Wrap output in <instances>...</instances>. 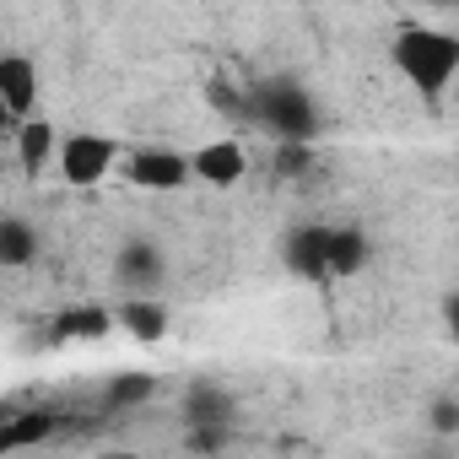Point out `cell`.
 I'll list each match as a JSON object with an SVG mask.
<instances>
[{
  "mask_svg": "<svg viewBox=\"0 0 459 459\" xmlns=\"http://www.w3.org/2000/svg\"><path fill=\"white\" fill-rule=\"evenodd\" d=\"M389 55H394V71L427 98H437L459 76V39L443 33V28H405Z\"/></svg>",
  "mask_w": 459,
  "mask_h": 459,
  "instance_id": "obj_1",
  "label": "cell"
},
{
  "mask_svg": "<svg viewBox=\"0 0 459 459\" xmlns=\"http://www.w3.org/2000/svg\"><path fill=\"white\" fill-rule=\"evenodd\" d=\"M249 114L281 141V146H308L319 135V103L298 87V82H260L249 92Z\"/></svg>",
  "mask_w": 459,
  "mask_h": 459,
  "instance_id": "obj_2",
  "label": "cell"
},
{
  "mask_svg": "<svg viewBox=\"0 0 459 459\" xmlns=\"http://www.w3.org/2000/svg\"><path fill=\"white\" fill-rule=\"evenodd\" d=\"M114 162H119V146H114L108 135L76 130V135L60 141V173H65V184H76V189L103 184V178L114 173Z\"/></svg>",
  "mask_w": 459,
  "mask_h": 459,
  "instance_id": "obj_3",
  "label": "cell"
},
{
  "mask_svg": "<svg viewBox=\"0 0 459 459\" xmlns=\"http://www.w3.org/2000/svg\"><path fill=\"white\" fill-rule=\"evenodd\" d=\"M39 103V65L28 55H0V125H6V135H17L28 125Z\"/></svg>",
  "mask_w": 459,
  "mask_h": 459,
  "instance_id": "obj_4",
  "label": "cell"
},
{
  "mask_svg": "<svg viewBox=\"0 0 459 459\" xmlns=\"http://www.w3.org/2000/svg\"><path fill=\"white\" fill-rule=\"evenodd\" d=\"M125 178L135 189H184L195 178V162L184 152H173V146H146V152H130Z\"/></svg>",
  "mask_w": 459,
  "mask_h": 459,
  "instance_id": "obj_5",
  "label": "cell"
},
{
  "mask_svg": "<svg viewBox=\"0 0 459 459\" xmlns=\"http://www.w3.org/2000/svg\"><path fill=\"white\" fill-rule=\"evenodd\" d=\"M287 271L303 281L330 276V227H292L287 233Z\"/></svg>",
  "mask_w": 459,
  "mask_h": 459,
  "instance_id": "obj_6",
  "label": "cell"
},
{
  "mask_svg": "<svg viewBox=\"0 0 459 459\" xmlns=\"http://www.w3.org/2000/svg\"><path fill=\"white\" fill-rule=\"evenodd\" d=\"M189 162H195V178L211 184V189H233V184L249 173V157H244L238 141H211V146H200Z\"/></svg>",
  "mask_w": 459,
  "mask_h": 459,
  "instance_id": "obj_7",
  "label": "cell"
},
{
  "mask_svg": "<svg viewBox=\"0 0 459 459\" xmlns=\"http://www.w3.org/2000/svg\"><path fill=\"white\" fill-rule=\"evenodd\" d=\"M233 416H238L233 394L216 389V384H195V389L184 394V421H189V427H227V432H233Z\"/></svg>",
  "mask_w": 459,
  "mask_h": 459,
  "instance_id": "obj_8",
  "label": "cell"
},
{
  "mask_svg": "<svg viewBox=\"0 0 459 459\" xmlns=\"http://www.w3.org/2000/svg\"><path fill=\"white\" fill-rule=\"evenodd\" d=\"M373 260V244L362 227H330V276H362Z\"/></svg>",
  "mask_w": 459,
  "mask_h": 459,
  "instance_id": "obj_9",
  "label": "cell"
},
{
  "mask_svg": "<svg viewBox=\"0 0 459 459\" xmlns=\"http://www.w3.org/2000/svg\"><path fill=\"white\" fill-rule=\"evenodd\" d=\"M17 162H22V173H44L55 157H60V141H55V125H44V119H28L17 135Z\"/></svg>",
  "mask_w": 459,
  "mask_h": 459,
  "instance_id": "obj_10",
  "label": "cell"
},
{
  "mask_svg": "<svg viewBox=\"0 0 459 459\" xmlns=\"http://www.w3.org/2000/svg\"><path fill=\"white\" fill-rule=\"evenodd\" d=\"M33 260H39V233H33V221L0 216V265L22 271V265H33Z\"/></svg>",
  "mask_w": 459,
  "mask_h": 459,
  "instance_id": "obj_11",
  "label": "cell"
},
{
  "mask_svg": "<svg viewBox=\"0 0 459 459\" xmlns=\"http://www.w3.org/2000/svg\"><path fill=\"white\" fill-rule=\"evenodd\" d=\"M119 281H125L130 292L157 287V281H162V255H157L152 244H125V249H119Z\"/></svg>",
  "mask_w": 459,
  "mask_h": 459,
  "instance_id": "obj_12",
  "label": "cell"
},
{
  "mask_svg": "<svg viewBox=\"0 0 459 459\" xmlns=\"http://www.w3.org/2000/svg\"><path fill=\"white\" fill-rule=\"evenodd\" d=\"M55 432V416L49 411H6V427H0V448L6 454H17V448H33V443H44Z\"/></svg>",
  "mask_w": 459,
  "mask_h": 459,
  "instance_id": "obj_13",
  "label": "cell"
},
{
  "mask_svg": "<svg viewBox=\"0 0 459 459\" xmlns=\"http://www.w3.org/2000/svg\"><path fill=\"white\" fill-rule=\"evenodd\" d=\"M119 325H125L135 341H146V346H152V341H162V335H168V308H162V303H152V298H130V303L119 308Z\"/></svg>",
  "mask_w": 459,
  "mask_h": 459,
  "instance_id": "obj_14",
  "label": "cell"
},
{
  "mask_svg": "<svg viewBox=\"0 0 459 459\" xmlns=\"http://www.w3.org/2000/svg\"><path fill=\"white\" fill-rule=\"evenodd\" d=\"M108 325H114V319H108V308L87 303V308H65V314H60V325H55V335H60V341H98Z\"/></svg>",
  "mask_w": 459,
  "mask_h": 459,
  "instance_id": "obj_15",
  "label": "cell"
},
{
  "mask_svg": "<svg viewBox=\"0 0 459 459\" xmlns=\"http://www.w3.org/2000/svg\"><path fill=\"white\" fill-rule=\"evenodd\" d=\"M152 389H157L152 373H119L108 384V405H141V400H152Z\"/></svg>",
  "mask_w": 459,
  "mask_h": 459,
  "instance_id": "obj_16",
  "label": "cell"
},
{
  "mask_svg": "<svg viewBox=\"0 0 459 459\" xmlns=\"http://www.w3.org/2000/svg\"><path fill=\"white\" fill-rule=\"evenodd\" d=\"M308 162H314L308 146H276V173H281V178H303Z\"/></svg>",
  "mask_w": 459,
  "mask_h": 459,
  "instance_id": "obj_17",
  "label": "cell"
},
{
  "mask_svg": "<svg viewBox=\"0 0 459 459\" xmlns=\"http://www.w3.org/2000/svg\"><path fill=\"white\" fill-rule=\"evenodd\" d=\"M227 443V427H189V448L195 454H216Z\"/></svg>",
  "mask_w": 459,
  "mask_h": 459,
  "instance_id": "obj_18",
  "label": "cell"
},
{
  "mask_svg": "<svg viewBox=\"0 0 459 459\" xmlns=\"http://www.w3.org/2000/svg\"><path fill=\"white\" fill-rule=\"evenodd\" d=\"M432 432H459V400H432Z\"/></svg>",
  "mask_w": 459,
  "mask_h": 459,
  "instance_id": "obj_19",
  "label": "cell"
},
{
  "mask_svg": "<svg viewBox=\"0 0 459 459\" xmlns=\"http://www.w3.org/2000/svg\"><path fill=\"white\" fill-rule=\"evenodd\" d=\"M443 319H448V330H454V341H459V292L443 303Z\"/></svg>",
  "mask_w": 459,
  "mask_h": 459,
  "instance_id": "obj_20",
  "label": "cell"
},
{
  "mask_svg": "<svg viewBox=\"0 0 459 459\" xmlns=\"http://www.w3.org/2000/svg\"><path fill=\"white\" fill-rule=\"evenodd\" d=\"M98 459H135V454H98Z\"/></svg>",
  "mask_w": 459,
  "mask_h": 459,
  "instance_id": "obj_21",
  "label": "cell"
}]
</instances>
